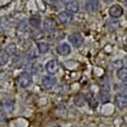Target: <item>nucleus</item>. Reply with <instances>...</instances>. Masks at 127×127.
Masks as SVG:
<instances>
[{"label":"nucleus","mask_w":127,"mask_h":127,"mask_svg":"<svg viewBox=\"0 0 127 127\" xmlns=\"http://www.w3.org/2000/svg\"><path fill=\"white\" fill-rule=\"evenodd\" d=\"M53 127H61L60 125H55V126H53Z\"/></svg>","instance_id":"nucleus-27"},{"label":"nucleus","mask_w":127,"mask_h":127,"mask_svg":"<svg viewBox=\"0 0 127 127\" xmlns=\"http://www.w3.org/2000/svg\"><path fill=\"white\" fill-rule=\"evenodd\" d=\"M6 51H7L9 55H14V54L16 53V46L14 44V43H9V44H8V47H7V50H6Z\"/></svg>","instance_id":"nucleus-22"},{"label":"nucleus","mask_w":127,"mask_h":127,"mask_svg":"<svg viewBox=\"0 0 127 127\" xmlns=\"http://www.w3.org/2000/svg\"><path fill=\"white\" fill-rule=\"evenodd\" d=\"M108 13H110V15L112 16V18H120V16L124 14V11H123V7L120 6V5H113V6H111L110 7V11H108Z\"/></svg>","instance_id":"nucleus-10"},{"label":"nucleus","mask_w":127,"mask_h":127,"mask_svg":"<svg viewBox=\"0 0 127 127\" xmlns=\"http://www.w3.org/2000/svg\"><path fill=\"white\" fill-rule=\"evenodd\" d=\"M113 65H120V66H123V61H116L114 63H113Z\"/></svg>","instance_id":"nucleus-23"},{"label":"nucleus","mask_w":127,"mask_h":127,"mask_svg":"<svg viewBox=\"0 0 127 127\" xmlns=\"http://www.w3.org/2000/svg\"><path fill=\"white\" fill-rule=\"evenodd\" d=\"M37 50L41 54H47L49 51V44L46 42H39L37 43Z\"/></svg>","instance_id":"nucleus-20"},{"label":"nucleus","mask_w":127,"mask_h":127,"mask_svg":"<svg viewBox=\"0 0 127 127\" xmlns=\"http://www.w3.org/2000/svg\"><path fill=\"white\" fill-rule=\"evenodd\" d=\"M85 8H86V11L90 12V13L97 12L98 8H99V2H98V0H86V2H85Z\"/></svg>","instance_id":"nucleus-12"},{"label":"nucleus","mask_w":127,"mask_h":127,"mask_svg":"<svg viewBox=\"0 0 127 127\" xmlns=\"http://www.w3.org/2000/svg\"><path fill=\"white\" fill-rule=\"evenodd\" d=\"M99 98L103 103H107L110 98H111V95H110V91L107 89H100L99 91Z\"/></svg>","instance_id":"nucleus-16"},{"label":"nucleus","mask_w":127,"mask_h":127,"mask_svg":"<svg viewBox=\"0 0 127 127\" xmlns=\"http://www.w3.org/2000/svg\"><path fill=\"white\" fill-rule=\"evenodd\" d=\"M9 61V54L5 49H0V65H5Z\"/></svg>","instance_id":"nucleus-18"},{"label":"nucleus","mask_w":127,"mask_h":127,"mask_svg":"<svg viewBox=\"0 0 127 127\" xmlns=\"http://www.w3.org/2000/svg\"><path fill=\"white\" fill-rule=\"evenodd\" d=\"M85 101L90 105L91 108H97V106H98V101L95 98V95L92 92H89L88 95H85Z\"/></svg>","instance_id":"nucleus-13"},{"label":"nucleus","mask_w":127,"mask_h":127,"mask_svg":"<svg viewBox=\"0 0 127 127\" xmlns=\"http://www.w3.org/2000/svg\"><path fill=\"white\" fill-rule=\"evenodd\" d=\"M43 29L47 33H54V32L57 31V23L54 19L51 18H47L44 21H43Z\"/></svg>","instance_id":"nucleus-2"},{"label":"nucleus","mask_w":127,"mask_h":127,"mask_svg":"<svg viewBox=\"0 0 127 127\" xmlns=\"http://www.w3.org/2000/svg\"><path fill=\"white\" fill-rule=\"evenodd\" d=\"M72 20H73L72 13H69V12H66V11L58 13V21L62 25H69L70 22H72Z\"/></svg>","instance_id":"nucleus-5"},{"label":"nucleus","mask_w":127,"mask_h":127,"mask_svg":"<svg viewBox=\"0 0 127 127\" xmlns=\"http://www.w3.org/2000/svg\"><path fill=\"white\" fill-rule=\"evenodd\" d=\"M56 83H57V79H56V77H54V76H44V77L42 78V82H41L42 86L46 89V90L53 89L55 85H56Z\"/></svg>","instance_id":"nucleus-4"},{"label":"nucleus","mask_w":127,"mask_h":127,"mask_svg":"<svg viewBox=\"0 0 127 127\" xmlns=\"http://www.w3.org/2000/svg\"><path fill=\"white\" fill-rule=\"evenodd\" d=\"M18 84L21 88H28L33 84V77H32V73L27 72V71H22L18 76Z\"/></svg>","instance_id":"nucleus-1"},{"label":"nucleus","mask_w":127,"mask_h":127,"mask_svg":"<svg viewBox=\"0 0 127 127\" xmlns=\"http://www.w3.org/2000/svg\"><path fill=\"white\" fill-rule=\"evenodd\" d=\"M0 49H1V42H0Z\"/></svg>","instance_id":"nucleus-29"},{"label":"nucleus","mask_w":127,"mask_h":127,"mask_svg":"<svg viewBox=\"0 0 127 127\" xmlns=\"http://www.w3.org/2000/svg\"><path fill=\"white\" fill-rule=\"evenodd\" d=\"M56 51H57L60 55H62V56H66V55H69L70 53H71V48H70V46L66 42H63L57 46Z\"/></svg>","instance_id":"nucleus-11"},{"label":"nucleus","mask_w":127,"mask_h":127,"mask_svg":"<svg viewBox=\"0 0 127 127\" xmlns=\"http://www.w3.org/2000/svg\"><path fill=\"white\" fill-rule=\"evenodd\" d=\"M0 69H1V65H0Z\"/></svg>","instance_id":"nucleus-30"},{"label":"nucleus","mask_w":127,"mask_h":127,"mask_svg":"<svg viewBox=\"0 0 127 127\" xmlns=\"http://www.w3.org/2000/svg\"><path fill=\"white\" fill-rule=\"evenodd\" d=\"M58 69H60V65H58L57 61H55V60H50V61L47 62L46 70H47V72L48 73L54 75V73H56L58 71Z\"/></svg>","instance_id":"nucleus-7"},{"label":"nucleus","mask_w":127,"mask_h":127,"mask_svg":"<svg viewBox=\"0 0 127 127\" xmlns=\"http://www.w3.org/2000/svg\"><path fill=\"white\" fill-rule=\"evenodd\" d=\"M75 103L77 106H83L85 104V97L82 96V95H78L76 98H75Z\"/></svg>","instance_id":"nucleus-21"},{"label":"nucleus","mask_w":127,"mask_h":127,"mask_svg":"<svg viewBox=\"0 0 127 127\" xmlns=\"http://www.w3.org/2000/svg\"><path fill=\"white\" fill-rule=\"evenodd\" d=\"M121 89H123L124 91H127V84H123V86H121Z\"/></svg>","instance_id":"nucleus-24"},{"label":"nucleus","mask_w":127,"mask_h":127,"mask_svg":"<svg viewBox=\"0 0 127 127\" xmlns=\"http://www.w3.org/2000/svg\"><path fill=\"white\" fill-rule=\"evenodd\" d=\"M69 41L73 47L78 48V47H81L82 44H83V41H84V40H83V36H82L79 33H72V34L69 36Z\"/></svg>","instance_id":"nucleus-6"},{"label":"nucleus","mask_w":127,"mask_h":127,"mask_svg":"<svg viewBox=\"0 0 127 127\" xmlns=\"http://www.w3.org/2000/svg\"><path fill=\"white\" fill-rule=\"evenodd\" d=\"M114 103H116V106L119 110L126 108L127 107V96L125 93H118L114 97Z\"/></svg>","instance_id":"nucleus-3"},{"label":"nucleus","mask_w":127,"mask_h":127,"mask_svg":"<svg viewBox=\"0 0 127 127\" xmlns=\"http://www.w3.org/2000/svg\"><path fill=\"white\" fill-rule=\"evenodd\" d=\"M43 71V66L41 63H37V62H35V63H32L31 64V72L34 73V75H39Z\"/></svg>","instance_id":"nucleus-17"},{"label":"nucleus","mask_w":127,"mask_h":127,"mask_svg":"<svg viewBox=\"0 0 127 127\" xmlns=\"http://www.w3.org/2000/svg\"><path fill=\"white\" fill-rule=\"evenodd\" d=\"M1 106L6 112H13L14 111V107H15V101L14 99H11V98H6L1 101Z\"/></svg>","instance_id":"nucleus-9"},{"label":"nucleus","mask_w":127,"mask_h":127,"mask_svg":"<svg viewBox=\"0 0 127 127\" xmlns=\"http://www.w3.org/2000/svg\"><path fill=\"white\" fill-rule=\"evenodd\" d=\"M112 1H114V0H104V2H106V4H111Z\"/></svg>","instance_id":"nucleus-25"},{"label":"nucleus","mask_w":127,"mask_h":127,"mask_svg":"<svg viewBox=\"0 0 127 127\" xmlns=\"http://www.w3.org/2000/svg\"><path fill=\"white\" fill-rule=\"evenodd\" d=\"M117 76H118V78H119L120 81L123 82H127V68H120V69H118V71H117Z\"/></svg>","instance_id":"nucleus-19"},{"label":"nucleus","mask_w":127,"mask_h":127,"mask_svg":"<svg viewBox=\"0 0 127 127\" xmlns=\"http://www.w3.org/2000/svg\"><path fill=\"white\" fill-rule=\"evenodd\" d=\"M124 2H125V6L127 7V0H124Z\"/></svg>","instance_id":"nucleus-26"},{"label":"nucleus","mask_w":127,"mask_h":127,"mask_svg":"<svg viewBox=\"0 0 127 127\" xmlns=\"http://www.w3.org/2000/svg\"><path fill=\"white\" fill-rule=\"evenodd\" d=\"M25 62H26V60L21 55H15L13 57V65L15 66V68H22L25 65Z\"/></svg>","instance_id":"nucleus-15"},{"label":"nucleus","mask_w":127,"mask_h":127,"mask_svg":"<svg viewBox=\"0 0 127 127\" xmlns=\"http://www.w3.org/2000/svg\"><path fill=\"white\" fill-rule=\"evenodd\" d=\"M28 23H29L33 28H39L40 25H41V16H40L39 14L32 15L31 18L28 19Z\"/></svg>","instance_id":"nucleus-14"},{"label":"nucleus","mask_w":127,"mask_h":127,"mask_svg":"<svg viewBox=\"0 0 127 127\" xmlns=\"http://www.w3.org/2000/svg\"><path fill=\"white\" fill-rule=\"evenodd\" d=\"M65 8L69 13H77L79 11V4L77 0H69L65 1Z\"/></svg>","instance_id":"nucleus-8"},{"label":"nucleus","mask_w":127,"mask_h":127,"mask_svg":"<svg viewBox=\"0 0 127 127\" xmlns=\"http://www.w3.org/2000/svg\"><path fill=\"white\" fill-rule=\"evenodd\" d=\"M71 127H81V126H71Z\"/></svg>","instance_id":"nucleus-28"}]
</instances>
